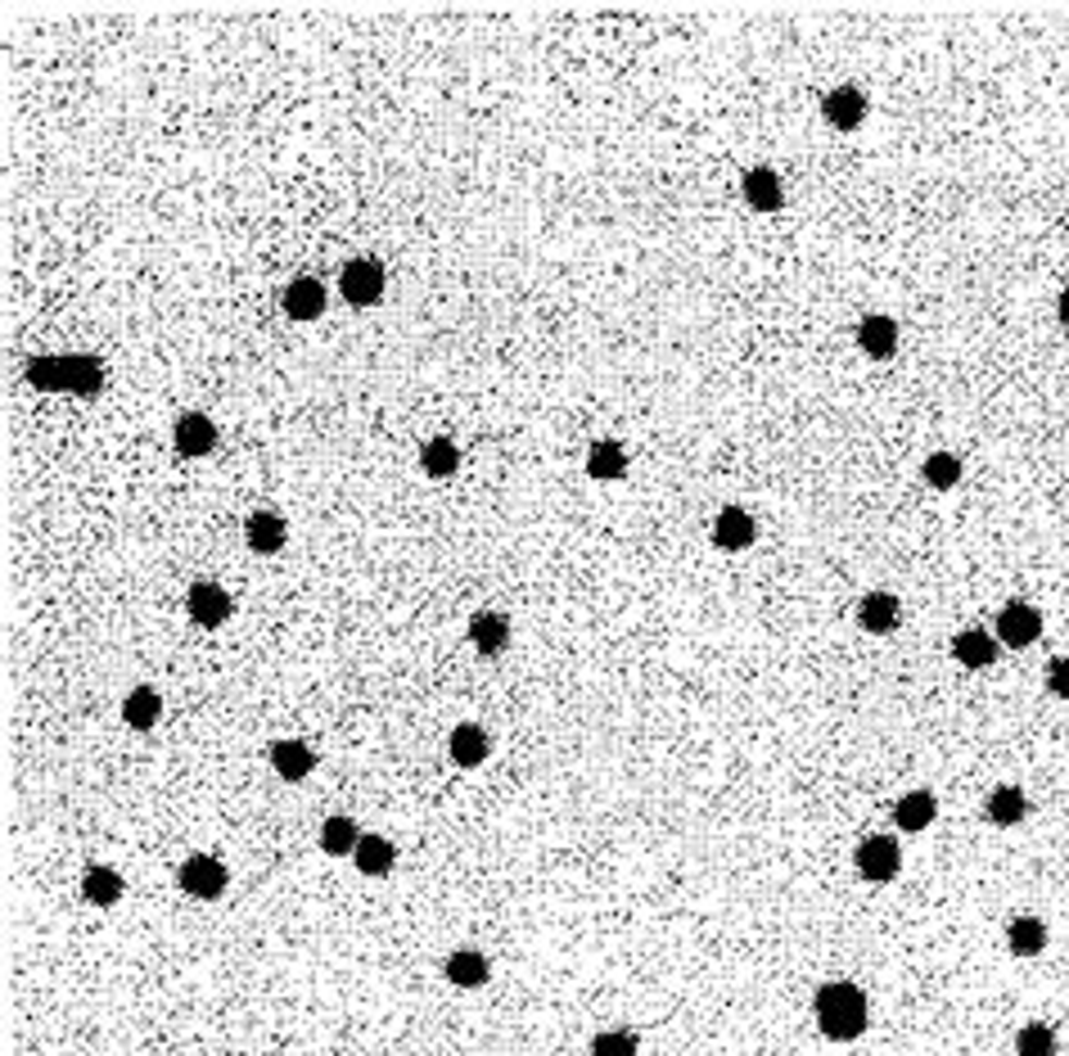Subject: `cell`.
<instances>
[{"instance_id": "14", "label": "cell", "mask_w": 1069, "mask_h": 1056, "mask_svg": "<svg viewBox=\"0 0 1069 1056\" xmlns=\"http://www.w3.org/2000/svg\"><path fill=\"white\" fill-rule=\"evenodd\" d=\"M281 303H285V316H294V321H316L325 312V285L312 276H298L285 285Z\"/></svg>"}, {"instance_id": "18", "label": "cell", "mask_w": 1069, "mask_h": 1056, "mask_svg": "<svg viewBox=\"0 0 1069 1056\" xmlns=\"http://www.w3.org/2000/svg\"><path fill=\"white\" fill-rule=\"evenodd\" d=\"M447 749H451L456 768H478L487 754H493V741H487V732L478 728V722H461V728L447 736Z\"/></svg>"}, {"instance_id": "9", "label": "cell", "mask_w": 1069, "mask_h": 1056, "mask_svg": "<svg viewBox=\"0 0 1069 1056\" xmlns=\"http://www.w3.org/2000/svg\"><path fill=\"white\" fill-rule=\"evenodd\" d=\"M754 533H758V524H754V515H749L745 506H722L718 520H713V547L745 551L749 542H754Z\"/></svg>"}, {"instance_id": "25", "label": "cell", "mask_w": 1069, "mask_h": 1056, "mask_svg": "<svg viewBox=\"0 0 1069 1056\" xmlns=\"http://www.w3.org/2000/svg\"><path fill=\"white\" fill-rule=\"evenodd\" d=\"M1006 948L1016 957H1037L1047 948V921L1043 917H1016L1006 925Z\"/></svg>"}, {"instance_id": "10", "label": "cell", "mask_w": 1069, "mask_h": 1056, "mask_svg": "<svg viewBox=\"0 0 1069 1056\" xmlns=\"http://www.w3.org/2000/svg\"><path fill=\"white\" fill-rule=\"evenodd\" d=\"M186 606H190V619H195L199 628H208V632H212V628H222V623L231 619V596H226L217 583H208V579L190 587V600H186Z\"/></svg>"}, {"instance_id": "12", "label": "cell", "mask_w": 1069, "mask_h": 1056, "mask_svg": "<svg viewBox=\"0 0 1069 1056\" xmlns=\"http://www.w3.org/2000/svg\"><path fill=\"white\" fill-rule=\"evenodd\" d=\"M898 614H903V606H898V596H890V592H867L858 600V623L871 632V637H890V632L898 628Z\"/></svg>"}, {"instance_id": "5", "label": "cell", "mask_w": 1069, "mask_h": 1056, "mask_svg": "<svg viewBox=\"0 0 1069 1056\" xmlns=\"http://www.w3.org/2000/svg\"><path fill=\"white\" fill-rule=\"evenodd\" d=\"M226 862L222 858H212V854H195V858H186L181 862V890H186L190 898H203V903H212V898H222L226 894Z\"/></svg>"}, {"instance_id": "13", "label": "cell", "mask_w": 1069, "mask_h": 1056, "mask_svg": "<svg viewBox=\"0 0 1069 1056\" xmlns=\"http://www.w3.org/2000/svg\"><path fill=\"white\" fill-rule=\"evenodd\" d=\"M953 659L961 663V669H989V663L997 659V637L993 632H984V628H966V632H957L953 637Z\"/></svg>"}, {"instance_id": "15", "label": "cell", "mask_w": 1069, "mask_h": 1056, "mask_svg": "<svg viewBox=\"0 0 1069 1056\" xmlns=\"http://www.w3.org/2000/svg\"><path fill=\"white\" fill-rule=\"evenodd\" d=\"M741 190H745V203L758 208V213H776V208L785 203V186H781V176L772 167H749L745 181H741Z\"/></svg>"}, {"instance_id": "1", "label": "cell", "mask_w": 1069, "mask_h": 1056, "mask_svg": "<svg viewBox=\"0 0 1069 1056\" xmlns=\"http://www.w3.org/2000/svg\"><path fill=\"white\" fill-rule=\"evenodd\" d=\"M812 1016H817V1030L826 1034L831 1043H853V1039L867 1034L871 1003H867V993L853 984V980H831V984L817 989Z\"/></svg>"}, {"instance_id": "29", "label": "cell", "mask_w": 1069, "mask_h": 1056, "mask_svg": "<svg viewBox=\"0 0 1069 1056\" xmlns=\"http://www.w3.org/2000/svg\"><path fill=\"white\" fill-rule=\"evenodd\" d=\"M921 479L934 488V493H948L961 484V457H953V451H930L925 465H921Z\"/></svg>"}, {"instance_id": "28", "label": "cell", "mask_w": 1069, "mask_h": 1056, "mask_svg": "<svg viewBox=\"0 0 1069 1056\" xmlns=\"http://www.w3.org/2000/svg\"><path fill=\"white\" fill-rule=\"evenodd\" d=\"M361 835H365V831H361L352 818H344V812H339V818H325V827H321V849H325L330 858H348L357 844H361Z\"/></svg>"}, {"instance_id": "23", "label": "cell", "mask_w": 1069, "mask_h": 1056, "mask_svg": "<svg viewBox=\"0 0 1069 1056\" xmlns=\"http://www.w3.org/2000/svg\"><path fill=\"white\" fill-rule=\"evenodd\" d=\"M443 971H447V984H456V989H483L487 984V957L478 948H456Z\"/></svg>"}, {"instance_id": "11", "label": "cell", "mask_w": 1069, "mask_h": 1056, "mask_svg": "<svg viewBox=\"0 0 1069 1056\" xmlns=\"http://www.w3.org/2000/svg\"><path fill=\"white\" fill-rule=\"evenodd\" d=\"M244 542H249L253 556H276L285 547V515H276V510H253L249 524H244Z\"/></svg>"}, {"instance_id": "20", "label": "cell", "mask_w": 1069, "mask_h": 1056, "mask_svg": "<svg viewBox=\"0 0 1069 1056\" xmlns=\"http://www.w3.org/2000/svg\"><path fill=\"white\" fill-rule=\"evenodd\" d=\"M470 642L483 650V655H497L510 646V619L501 610H478L470 619Z\"/></svg>"}, {"instance_id": "27", "label": "cell", "mask_w": 1069, "mask_h": 1056, "mask_svg": "<svg viewBox=\"0 0 1069 1056\" xmlns=\"http://www.w3.org/2000/svg\"><path fill=\"white\" fill-rule=\"evenodd\" d=\"M587 474H592V479H623V474H627V451H623V443H614V438L592 443V451H587Z\"/></svg>"}, {"instance_id": "31", "label": "cell", "mask_w": 1069, "mask_h": 1056, "mask_svg": "<svg viewBox=\"0 0 1069 1056\" xmlns=\"http://www.w3.org/2000/svg\"><path fill=\"white\" fill-rule=\"evenodd\" d=\"M1016 1056H1056V1030L1047 1020H1029L1016 1034Z\"/></svg>"}, {"instance_id": "6", "label": "cell", "mask_w": 1069, "mask_h": 1056, "mask_svg": "<svg viewBox=\"0 0 1069 1056\" xmlns=\"http://www.w3.org/2000/svg\"><path fill=\"white\" fill-rule=\"evenodd\" d=\"M997 646H1011V650H1024L1033 646L1037 637H1043V614H1037L1033 606H1024V600H1011V606L997 610Z\"/></svg>"}, {"instance_id": "19", "label": "cell", "mask_w": 1069, "mask_h": 1056, "mask_svg": "<svg viewBox=\"0 0 1069 1056\" xmlns=\"http://www.w3.org/2000/svg\"><path fill=\"white\" fill-rule=\"evenodd\" d=\"M934 818H939V799H934L930 791H907V795L894 804V822H898V831H907V835L925 831Z\"/></svg>"}, {"instance_id": "21", "label": "cell", "mask_w": 1069, "mask_h": 1056, "mask_svg": "<svg viewBox=\"0 0 1069 1056\" xmlns=\"http://www.w3.org/2000/svg\"><path fill=\"white\" fill-rule=\"evenodd\" d=\"M271 768H276V777H285V781H302L316 768V754L302 741H276L271 745Z\"/></svg>"}, {"instance_id": "2", "label": "cell", "mask_w": 1069, "mask_h": 1056, "mask_svg": "<svg viewBox=\"0 0 1069 1056\" xmlns=\"http://www.w3.org/2000/svg\"><path fill=\"white\" fill-rule=\"evenodd\" d=\"M23 375L33 388L41 394H100L104 384V361L100 357H86V352H64V357H27L23 361Z\"/></svg>"}, {"instance_id": "33", "label": "cell", "mask_w": 1069, "mask_h": 1056, "mask_svg": "<svg viewBox=\"0 0 1069 1056\" xmlns=\"http://www.w3.org/2000/svg\"><path fill=\"white\" fill-rule=\"evenodd\" d=\"M1047 691H1052L1056 700H1069V655L1052 659V669H1047Z\"/></svg>"}, {"instance_id": "7", "label": "cell", "mask_w": 1069, "mask_h": 1056, "mask_svg": "<svg viewBox=\"0 0 1069 1056\" xmlns=\"http://www.w3.org/2000/svg\"><path fill=\"white\" fill-rule=\"evenodd\" d=\"M172 447L181 457H208V451L217 447V425H212L203 411H186L172 425Z\"/></svg>"}, {"instance_id": "4", "label": "cell", "mask_w": 1069, "mask_h": 1056, "mask_svg": "<svg viewBox=\"0 0 1069 1056\" xmlns=\"http://www.w3.org/2000/svg\"><path fill=\"white\" fill-rule=\"evenodd\" d=\"M339 289L352 308H375L384 298V266L375 258H352L339 271Z\"/></svg>"}, {"instance_id": "32", "label": "cell", "mask_w": 1069, "mask_h": 1056, "mask_svg": "<svg viewBox=\"0 0 1069 1056\" xmlns=\"http://www.w3.org/2000/svg\"><path fill=\"white\" fill-rule=\"evenodd\" d=\"M636 1052H641V1043L627 1030H600L592 1039V1056H636Z\"/></svg>"}, {"instance_id": "8", "label": "cell", "mask_w": 1069, "mask_h": 1056, "mask_svg": "<svg viewBox=\"0 0 1069 1056\" xmlns=\"http://www.w3.org/2000/svg\"><path fill=\"white\" fill-rule=\"evenodd\" d=\"M821 117H826L831 127H840V132L862 127V117H867V96H862L858 86H835V90H826V100H821Z\"/></svg>"}, {"instance_id": "30", "label": "cell", "mask_w": 1069, "mask_h": 1056, "mask_svg": "<svg viewBox=\"0 0 1069 1056\" xmlns=\"http://www.w3.org/2000/svg\"><path fill=\"white\" fill-rule=\"evenodd\" d=\"M420 465H424V474H430V479H451L456 465H461V451H456L451 438H434V443H424Z\"/></svg>"}, {"instance_id": "34", "label": "cell", "mask_w": 1069, "mask_h": 1056, "mask_svg": "<svg viewBox=\"0 0 1069 1056\" xmlns=\"http://www.w3.org/2000/svg\"><path fill=\"white\" fill-rule=\"evenodd\" d=\"M1056 316H1060V325H1069V289H1060V298H1056Z\"/></svg>"}, {"instance_id": "24", "label": "cell", "mask_w": 1069, "mask_h": 1056, "mask_svg": "<svg viewBox=\"0 0 1069 1056\" xmlns=\"http://www.w3.org/2000/svg\"><path fill=\"white\" fill-rule=\"evenodd\" d=\"M984 812H989L993 827H1020L1024 812H1029V799H1024L1020 786H997V791H989Z\"/></svg>"}, {"instance_id": "3", "label": "cell", "mask_w": 1069, "mask_h": 1056, "mask_svg": "<svg viewBox=\"0 0 1069 1056\" xmlns=\"http://www.w3.org/2000/svg\"><path fill=\"white\" fill-rule=\"evenodd\" d=\"M853 862H858L862 881H871V885H890L898 871H903V849H898V840H894V835H867V840L858 844V854H853Z\"/></svg>"}, {"instance_id": "17", "label": "cell", "mask_w": 1069, "mask_h": 1056, "mask_svg": "<svg viewBox=\"0 0 1069 1056\" xmlns=\"http://www.w3.org/2000/svg\"><path fill=\"white\" fill-rule=\"evenodd\" d=\"M159 718H163V696L154 686H132L127 696H122V722H127L132 732H149Z\"/></svg>"}, {"instance_id": "26", "label": "cell", "mask_w": 1069, "mask_h": 1056, "mask_svg": "<svg viewBox=\"0 0 1069 1056\" xmlns=\"http://www.w3.org/2000/svg\"><path fill=\"white\" fill-rule=\"evenodd\" d=\"M82 894H86V903H96V908H113V903L122 898V877L113 867H86L82 871Z\"/></svg>"}, {"instance_id": "16", "label": "cell", "mask_w": 1069, "mask_h": 1056, "mask_svg": "<svg viewBox=\"0 0 1069 1056\" xmlns=\"http://www.w3.org/2000/svg\"><path fill=\"white\" fill-rule=\"evenodd\" d=\"M858 344H862V352L875 357V361L894 357V352H898V321H894V316H884V312L862 316V325H858Z\"/></svg>"}, {"instance_id": "22", "label": "cell", "mask_w": 1069, "mask_h": 1056, "mask_svg": "<svg viewBox=\"0 0 1069 1056\" xmlns=\"http://www.w3.org/2000/svg\"><path fill=\"white\" fill-rule=\"evenodd\" d=\"M352 862H357L361 877H388L393 862H397V849L384 835H361V844L352 849Z\"/></svg>"}]
</instances>
